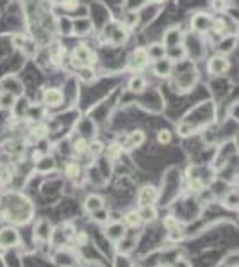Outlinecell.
Wrapping results in <instances>:
<instances>
[{
  "mask_svg": "<svg viewBox=\"0 0 239 267\" xmlns=\"http://www.w3.org/2000/svg\"><path fill=\"white\" fill-rule=\"evenodd\" d=\"M143 143H145V132L134 130L129 134V137H127L125 148H129V150H132V148H139Z\"/></svg>",
  "mask_w": 239,
  "mask_h": 267,
  "instance_id": "ffe728a7",
  "label": "cell"
},
{
  "mask_svg": "<svg viewBox=\"0 0 239 267\" xmlns=\"http://www.w3.org/2000/svg\"><path fill=\"white\" fill-rule=\"evenodd\" d=\"M73 240H75L77 244H84V242H86V235H84V234H75Z\"/></svg>",
  "mask_w": 239,
  "mask_h": 267,
  "instance_id": "bcb514c9",
  "label": "cell"
},
{
  "mask_svg": "<svg viewBox=\"0 0 239 267\" xmlns=\"http://www.w3.org/2000/svg\"><path fill=\"white\" fill-rule=\"evenodd\" d=\"M54 2L63 5V7H66V9H73V7H75V0H54Z\"/></svg>",
  "mask_w": 239,
  "mask_h": 267,
  "instance_id": "7bdbcfd3",
  "label": "cell"
},
{
  "mask_svg": "<svg viewBox=\"0 0 239 267\" xmlns=\"http://www.w3.org/2000/svg\"><path fill=\"white\" fill-rule=\"evenodd\" d=\"M146 89V79L143 75H134L129 80V91L131 93H143Z\"/></svg>",
  "mask_w": 239,
  "mask_h": 267,
  "instance_id": "44dd1931",
  "label": "cell"
},
{
  "mask_svg": "<svg viewBox=\"0 0 239 267\" xmlns=\"http://www.w3.org/2000/svg\"><path fill=\"white\" fill-rule=\"evenodd\" d=\"M157 143H159V145H170V143H171V132H170L168 128H161V130L157 132Z\"/></svg>",
  "mask_w": 239,
  "mask_h": 267,
  "instance_id": "f35d334b",
  "label": "cell"
},
{
  "mask_svg": "<svg viewBox=\"0 0 239 267\" xmlns=\"http://www.w3.org/2000/svg\"><path fill=\"white\" fill-rule=\"evenodd\" d=\"M34 162H36V169L41 171V173H48L50 169L56 168V160H54V157H50V155H45V157L34 160Z\"/></svg>",
  "mask_w": 239,
  "mask_h": 267,
  "instance_id": "603a6c76",
  "label": "cell"
},
{
  "mask_svg": "<svg viewBox=\"0 0 239 267\" xmlns=\"http://www.w3.org/2000/svg\"><path fill=\"white\" fill-rule=\"evenodd\" d=\"M73 151H75L77 155L88 153V143H86L82 137H80V139H77L75 143H73Z\"/></svg>",
  "mask_w": 239,
  "mask_h": 267,
  "instance_id": "ab89813d",
  "label": "cell"
},
{
  "mask_svg": "<svg viewBox=\"0 0 239 267\" xmlns=\"http://www.w3.org/2000/svg\"><path fill=\"white\" fill-rule=\"evenodd\" d=\"M146 4H148V0H123L125 11H136V13H139Z\"/></svg>",
  "mask_w": 239,
  "mask_h": 267,
  "instance_id": "d6a6232c",
  "label": "cell"
},
{
  "mask_svg": "<svg viewBox=\"0 0 239 267\" xmlns=\"http://www.w3.org/2000/svg\"><path fill=\"white\" fill-rule=\"evenodd\" d=\"M54 264L56 266H75L77 264V258L73 257L71 253H68V251H59V253L54 257Z\"/></svg>",
  "mask_w": 239,
  "mask_h": 267,
  "instance_id": "d4e9b609",
  "label": "cell"
},
{
  "mask_svg": "<svg viewBox=\"0 0 239 267\" xmlns=\"http://www.w3.org/2000/svg\"><path fill=\"white\" fill-rule=\"evenodd\" d=\"M195 130H197V128L193 127L191 123H188V121H182V123H178V125H177V134H178V136H182V137L193 136V134H195Z\"/></svg>",
  "mask_w": 239,
  "mask_h": 267,
  "instance_id": "e575fe53",
  "label": "cell"
},
{
  "mask_svg": "<svg viewBox=\"0 0 239 267\" xmlns=\"http://www.w3.org/2000/svg\"><path fill=\"white\" fill-rule=\"evenodd\" d=\"M184 41V30L178 25H173V27L166 29V32H164L163 36V45L166 48L170 47H177V45H182Z\"/></svg>",
  "mask_w": 239,
  "mask_h": 267,
  "instance_id": "9c48e42d",
  "label": "cell"
},
{
  "mask_svg": "<svg viewBox=\"0 0 239 267\" xmlns=\"http://www.w3.org/2000/svg\"><path fill=\"white\" fill-rule=\"evenodd\" d=\"M20 232L14 226H4L0 230V248L2 249H11L16 248L20 244Z\"/></svg>",
  "mask_w": 239,
  "mask_h": 267,
  "instance_id": "277c9868",
  "label": "cell"
},
{
  "mask_svg": "<svg viewBox=\"0 0 239 267\" xmlns=\"http://www.w3.org/2000/svg\"><path fill=\"white\" fill-rule=\"evenodd\" d=\"M148 2H163V0H148Z\"/></svg>",
  "mask_w": 239,
  "mask_h": 267,
  "instance_id": "7dc6e473",
  "label": "cell"
},
{
  "mask_svg": "<svg viewBox=\"0 0 239 267\" xmlns=\"http://www.w3.org/2000/svg\"><path fill=\"white\" fill-rule=\"evenodd\" d=\"M0 88L2 91H7V93H13L14 96H24L25 89L24 84H22V80L18 77H4V79L0 80Z\"/></svg>",
  "mask_w": 239,
  "mask_h": 267,
  "instance_id": "30bf717a",
  "label": "cell"
},
{
  "mask_svg": "<svg viewBox=\"0 0 239 267\" xmlns=\"http://www.w3.org/2000/svg\"><path fill=\"white\" fill-rule=\"evenodd\" d=\"M159 200V191L150 185V183H146L143 187L137 191V205H155Z\"/></svg>",
  "mask_w": 239,
  "mask_h": 267,
  "instance_id": "52a82bcc",
  "label": "cell"
},
{
  "mask_svg": "<svg viewBox=\"0 0 239 267\" xmlns=\"http://www.w3.org/2000/svg\"><path fill=\"white\" fill-rule=\"evenodd\" d=\"M134 246H136V240L125 235L122 240H118V242H116V251L120 255H129L132 249H134Z\"/></svg>",
  "mask_w": 239,
  "mask_h": 267,
  "instance_id": "cb8c5ba5",
  "label": "cell"
},
{
  "mask_svg": "<svg viewBox=\"0 0 239 267\" xmlns=\"http://www.w3.org/2000/svg\"><path fill=\"white\" fill-rule=\"evenodd\" d=\"M137 22H139V13H136V11H127L122 24L125 25L127 29H132V27H136Z\"/></svg>",
  "mask_w": 239,
  "mask_h": 267,
  "instance_id": "836d02e7",
  "label": "cell"
},
{
  "mask_svg": "<svg viewBox=\"0 0 239 267\" xmlns=\"http://www.w3.org/2000/svg\"><path fill=\"white\" fill-rule=\"evenodd\" d=\"M186 56H188V50H186V47H184V45H177V47L166 48V57H168L170 61L180 62V61H184V59H186Z\"/></svg>",
  "mask_w": 239,
  "mask_h": 267,
  "instance_id": "ac0fdd59",
  "label": "cell"
},
{
  "mask_svg": "<svg viewBox=\"0 0 239 267\" xmlns=\"http://www.w3.org/2000/svg\"><path fill=\"white\" fill-rule=\"evenodd\" d=\"M146 54H148V59H150V61H157V59L166 56V47H164L161 41L150 43V45L146 47Z\"/></svg>",
  "mask_w": 239,
  "mask_h": 267,
  "instance_id": "d6986e66",
  "label": "cell"
},
{
  "mask_svg": "<svg viewBox=\"0 0 239 267\" xmlns=\"http://www.w3.org/2000/svg\"><path fill=\"white\" fill-rule=\"evenodd\" d=\"M164 223H166V226H168L170 230L178 228V223H177V219H175L173 216H168V217H166V221H164Z\"/></svg>",
  "mask_w": 239,
  "mask_h": 267,
  "instance_id": "f6af8a7d",
  "label": "cell"
},
{
  "mask_svg": "<svg viewBox=\"0 0 239 267\" xmlns=\"http://www.w3.org/2000/svg\"><path fill=\"white\" fill-rule=\"evenodd\" d=\"M97 52L91 50L88 45H77L71 52V61L77 68H89L97 64Z\"/></svg>",
  "mask_w": 239,
  "mask_h": 267,
  "instance_id": "6da1fadb",
  "label": "cell"
},
{
  "mask_svg": "<svg viewBox=\"0 0 239 267\" xmlns=\"http://www.w3.org/2000/svg\"><path fill=\"white\" fill-rule=\"evenodd\" d=\"M103 151H105V155H107L109 160H118L123 153V146L118 145V143H111L107 148H103Z\"/></svg>",
  "mask_w": 239,
  "mask_h": 267,
  "instance_id": "83f0119b",
  "label": "cell"
},
{
  "mask_svg": "<svg viewBox=\"0 0 239 267\" xmlns=\"http://www.w3.org/2000/svg\"><path fill=\"white\" fill-rule=\"evenodd\" d=\"M11 180V171L7 168H0V182L2 183H5V182H9Z\"/></svg>",
  "mask_w": 239,
  "mask_h": 267,
  "instance_id": "b9f144b4",
  "label": "cell"
},
{
  "mask_svg": "<svg viewBox=\"0 0 239 267\" xmlns=\"http://www.w3.org/2000/svg\"><path fill=\"white\" fill-rule=\"evenodd\" d=\"M220 41H218V45H216V50H218V54H221V56H229L230 52H234L236 45H238V36H236L234 32H229V34H223V36H220Z\"/></svg>",
  "mask_w": 239,
  "mask_h": 267,
  "instance_id": "7c38bea8",
  "label": "cell"
},
{
  "mask_svg": "<svg viewBox=\"0 0 239 267\" xmlns=\"http://www.w3.org/2000/svg\"><path fill=\"white\" fill-rule=\"evenodd\" d=\"M89 216H91V221H95V223L105 225V223L109 221V210L105 208V207H102V208H99V210H93Z\"/></svg>",
  "mask_w": 239,
  "mask_h": 267,
  "instance_id": "4dcf8cb0",
  "label": "cell"
},
{
  "mask_svg": "<svg viewBox=\"0 0 239 267\" xmlns=\"http://www.w3.org/2000/svg\"><path fill=\"white\" fill-rule=\"evenodd\" d=\"M191 29L197 34H207L211 32V25H212V16L205 11H198L191 16Z\"/></svg>",
  "mask_w": 239,
  "mask_h": 267,
  "instance_id": "3957f363",
  "label": "cell"
},
{
  "mask_svg": "<svg viewBox=\"0 0 239 267\" xmlns=\"http://www.w3.org/2000/svg\"><path fill=\"white\" fill-rule=\"evenodd\" d=\"M43 114H45V109L39 107V105L36 107V105H31V103H29V109H27V113H25V116H27L31 121H34V123L41 121Z\"/></svg>",
  "mask_w": 239,
  "mask_h": 267,
  "instance_id": "f1b7e54d",
  "label": "cell"
},
{
  "mask_svg": "<svg viewBox=\"0 0 239 267\" xmlns=\"http://www.w3.org/2000/svg\"><path fill=\"white\" fill-rule=\"evenodd\" d=\"M82 207H84V210L88 212V214H91L93 210H99V208H102V207H105V200H103L100 194H88V196L84 198V203H82Z\"/></svg>",
  "mask_w": 239,
  "mask_h": 267,
  "instance_id": "9a60e30c",
  "label": "cell"
},
{
  "mask_svg": "<svg viewBox=\"0 0 239 267\" xmlns=\"http://www.w3.org/2000/svg\"><path fill=\"white\" fill-rule=\"evenodd\" d=\"M229 70H230V61L227 59V56L216 54V56H212L211 59L207 61V71H209V75L212 77L225 75Z\"/></svg>",
  "mask_w": 239,
  "mask_h": 267,
  "instance_id": "7a4b0ae2",
  "label": "cell"
},
{
  "mask_svg": "<svg viewBox=\"0 0 239 267\" xmlns=\"http://www.w3.org/2000/svg\"><path fill=\"white\" fill-rule=\"evenodd\" d=\"M127 235V226L123 223H109L107 228H105V237L107 240L116 244L118 240H122Z\"/></svg>",
  "mask_w": 239,
  "mask_h": 267,
  "instance_id": "4fadbf2b",
  "label": "cell"
},
{
  "mask_svg": "<svg viewBox=\"0 0 239 267\" xmlns=\"http://www.w3.org/2000/svg\"><path fill=\"white\" fill-rule=\"evenodd\" d=\"M18 96H14L13 93H7V91H2L0 93V109H4V111H11L16 102Z\"/></svg>",
  "mask_w": 239,
  "mask_h": 267,
  "instance_id": "4316f807",
  "label": "cell"
},
{
  "mask_svg": "<svg viewBox=\"0 0 239 267\" xmlns=\"http://www.w3.org/2000/svg\"><path fill=\"white\" fill-rule=\"evenodd\" d=\"M43 105L45 107H59L63 103V100H65V94H63L61 89L57 88H48L43 91Z\"/></svg>",
  "mask_w": 239,
  "mask_h": 267,
  "instance_id": "8fae6325",
  "label": "cell"
},
{
  "mask_svg": "<svg viewBox=\"0 0 239 267\" xmlns=\"http://www.w3.org/2000/svg\"><path fill=\"white\" fill-rule=\"evenodd\" d=\"M173 70H175V62L170 61L166 56L154 61V64H152V71H154V75L157 79H168V77H171Z\"/></svg>",
  "mask_w": 239,
  "mask_h": 267,
  "instance_id": "8992f818",
  "label": "cell"
},
{
  "mask_svg": "<svg viewBox=\"0 0 239 267\" xmlns=\"http://www.w3.org/2000/svg\"><path fill=\"white\" fill-rule=\"evenodd\" d=\"M57 29L63 36H71L73 34V18L70 16H61L57 20Z\"/></svg>",
  "mask_w": 239,
  "mask_h": 267,
  "instance_id": "7402d4cb",
  "label": "cell"
},
{
  "mask_svg": "<svg viewBox=\"0 0 239 267\" xmlns=\"http://www.w3.org/2000/svg\"><path fill=\"white\" fill-rule=\"evenodd\" d=\"M34 240H38V242H48L52 239V235H54V226L48 219L41 217V219L36 221V225H34Z\"/></svg>",
  "mask_w": 239,
  "mask_h": 267,
  "instance_id": "5b68a950",
  "label": "cell"
},
{
  "mask_svg": "<svg viewBox=\"0 0 239 267\" xmlns=\"http://www.w3.org/2000/svg\"><path fill=\"white\" fill-rule=\"evenodd\" d=\"M79 77L80 80H84V82H93L95 80L93 66H89V68H79Z\"/></svg>",
  "mask_w": 239,
  "mask_h": 267,
  "instance_id": "74e56055",
  "label": "cell"
},
{
  "mask_svg": "<svg viewBox=\"0 0 239 267\" xmlns=\"http://www.w3.org/2000/svg\"><path fill=\"white\" fill-rule=\"evenodd\" d=\"M223 207L229 208V210H238V203H239V194L238 191H229L223 198Z\"/></svg>",
  "mask_w": 239,
  "mask_h": 267,
  "instance_id": "484cf974",
  "label": "cell"
},
{
  "mask_svg": "<svg viewBox=\"0 0 239 267\" xmlns=\"http://www.w3.org/2000/svg\"><path fill=\"white\" fill-rule=\"evenodd\" d=\"M66 177L70 178V180H75V178H79L80 177V166L77 164V162H70V164H66Z\"/></svg>",
  "mask_w": 239,
  "mask_h": 267,
  "instance_id": "d590c367",
  "label": "cell"
},
{
  "mask_svg": "<svg viewBox=\"0 0 239 267\" xmlns=\"http://www.w3.org/2000/svg\"><path fill=\"white\" fill-rule=\"evenodd\" d=\"M103 148H105V146H103L100 141H91V143H88V153H91L93 157H99V155H102Z\"/></svg>",
  "mask_w": 239,
  "mask_h": 267,
  "instance_id": "8d00e7d4",
  "label": "cell"
},
{
  "mask_svg": "<svg viewBox=\"0 0 239 267\" xmlns=\"http://www.w3.org/2000/svg\"><path fill=\"white\" fill-rule=\"evenodd\" d=\"M31 136H33L34 141H41L48 136V127L47 125H43V123H36L33 128H31Z\"/></svg>",
  "mask_w": 239,
  "mask_h": 267,
  "instance_id": "f546056e",
  "label": "cell"
},
{
  "mask_svg": "<svg viewBox=\"0 0 239 267\" xmlns=\"http://www.w3.org/2000/svg\"><path fill=\"white\" fill-rule=\"evenodd\" d=\"M13 43H14V47L20 48V50H24V48H25V38H24V36H14Z\"/></svg>",
  "mask_w": 239,
  "mask_h": 267,
  "instance_id": "ee69618b",
  "label": "cell"
},
{
  "mask_svg": "<svg viewBox=\"0 0 239 267\" xmlns=\"http://www.w3.org/2000/svg\"><path fill=\"white\" fill-rule=\"evenodd\" d=\"M227 5H229L227 0H212V9L220 11V13H223L227 9Z\"/></svg>",
  "mask_w": 239,
  "mask_h": 267,
  "instance_id": "60d3db41",
  "label": "cell"
},
{
  "mask_svg": "<svg viewBox=\"0 0 239 267\" xmlns=\"http://www.w3.org/2000/svg\"><path fill=\"white\" fill-rule=\"evenodd\" d=\"M93 29H95L93 22H91L88 16L73 18V34H75V36H89Z\"/></svg>",
  "mask_w": 239,
  "mask_h": 267,
  "instance_id": "5bb4252c",
  "label": "cell"
},
{
  "mask_svg": "<svg viewBox=\"0 0 239 267\" xmlns=\"http://www.w3.org/2000/svg\"><path fill=\"white\" fill-rule=\"evenodd\" d=\"M113 30L107 32V30H103L105 34V41H109L111 45H123L129 38V32H127V27L123 24H111Z\"/></svg>",
  "mask_w": 239,
  "mask_h": 267,
  "instance_id": "ba28073f",
  "label": "cell"
},
{
  "mask_svg": "<svg viewBox=\"0 0 239 267\" xmlns=\"http://www.w3.org/2000/svg\"><path fill=\"white\" fill-rule=\"evenodd\" d=\"M131 62H132V66H134L136 70H139V68H145V66L150 62V59H148V54H146V48H136V50H134V54H132V57H131Z\"/></svg>",
  "mask_w": 239,
  "mask_h": 267,
  "instance_id": "2e32d148",
  "label": "cell"
},
{
  "mask_svg": "<svg viewBox=\"0 0 239 267\" xmlns=\"http://www.w3.org/2000/svg\"><path fill=\"white\" fill-rule=\"evenodd\" d=\"M123 225H125L127 228H137V226L141 225V219H139V216H137V210L127 212L125 217H123Z\"/></svg>",
  "mask_w": 239,
  "mask_h": 267,
  "instance_id": "1f68e13d",
  "label": "cell"
},
{
  "mask_svg": "<svg viewBox=\"0 0 239 267\" xmlns=\"http://www.w3.org/2000/svg\"><path fill=\"white\" fill-rule=\"evenodd\" d=\"M137 216H139L141 223H152L157 219V208H155V205H141L137 208Z\"/></svg>",
  "mask_w": 239,
  "mask_h": 267,
  "instance_id": "e0dca14e",
  "label": "cell"
}]
</instances>
